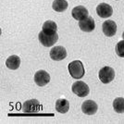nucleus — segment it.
I'll use <instances>...</instances> for the list:
<instances>
[{
	"label": "nucleus",
	"instance_id": "obj_1",
	"mask_svg": "<svg viewBox=\"0 0 124 124\" xmlns=\"http://www.w3.org/2000/svg\"><path fill=\"white\" fill-rule=\"evenodd\" d=\"M68 70H69L70 76L73 79L79 80L84 76V68H83L82 61H80V60H74V61L70 62L68 66Z\"/></svg>",
	"mask_w": 124,
	"mask_h": 124
},
{
	"label": "nucleus",
	"instance_id": "obj_2",
	"mask_svg": "<svg viewBox=\"0 0 124 124\" xmlns=\"http://www.w3.org/2000/svg\"><path fill=\"white\" fill-rule=\"evenodd\" d=\"M38 39L44 46L46 47H50L52 46H54L56 43L57 42L58 39V35L57 33H54V34H48L42 31L39 32V35H38Z\"/></svg>",
	"mask_w": 124,
	"mask_h": 124
},
{
	"label": "nucleus",
	"instance_id": "obj_3",
	"mask_svg": "<svg viewBox=\"0 0 124 124\" xmlns=\"http://www.w3.org/2000/svg\"><path fill=\"white\" fill-rule=\"evenodd\" d=\"M98 77L103 83L105 84L109 83L110 82H112L115 78V70L112 68L108 67V66L103 67L99 70Z\"/></svg>",
	"mask_w": 124,
	"mask_h": 124
},
{
	"label": "nucleus",
	"instance_id": "obj_4",
	"mask_svg": "<svg viewBox=\"0 0 124 124\" xmlns=\"http://www.w3.org/2000/svg\"><path fill=\"white\" fill-rule=\"evenodd\" d=\"M71 90L76 95L80 96V97L87 96L89 92H90L89 86L84 82H75L72 84Z\"/></svg>",
	"mask_w": 124,
	"mask_h": 124
},
{
	"label": "nucleus",
	"instance_id": "obj_5",
	"mask_svg": "<svg viewBox=\"0 0 124 124\" xmlns=\"http://www.w3.org/2000/svg\"><path fill=\"white\" fill-rule=\"evenodd\" d=\"M41 105L39 103V101L36 99H31V100H27L22 105V111L24 113L31 114L36 113L40 110Z\"/></svg>",
	"mask_w": 124,
	"mask_h": 124
},
{
	"label": "nucleus",
	"instance_id": "obj_6",
	"mask_svg": "<svg viewBox=\"0 0 124 124\" xmlns=\"http://www.w3.org/2000/svg\"><path fill=\"white\" fill-rule=\"evenodd\" d=\"M67 57V51L63 46H54L50 51V57L53 60L60 61L65 59Z\"/></svg>",
	"mask_w": 124,
	"mask_h": 124
},
{
	"label": "nucleus",
	"instance_id": "obj_7",
	"mask_svg": "<svg viewBox=\"0 0 124 124\" xmlns=\"http://www.w3.org/2000/svg\"><path fill=\"white\" fill-rule=\"evenodd\" d=\"M34 82L38 86H45L50 82V75L46 70H38L34 75Z\"/></svg>",
	"mask_w": 124,
	"mask_h": 124
},
{
	"label": "nucleus",
	"instance_id": "obj_8",
	"mask_svg": "<svg viewBox=\"0 0 124 124\" xmlns=\"http://www.w3.org/2000/svg\"><path fill=\"white\" fill-rule=\"evenodd\" d=\"M96 13L101 18H109L113 14V8L107 3H101L96 7Z\"/></svg>",
	"mask_w": 124,
	"mask_h": 124
},
{
	"label": "nucleus",
	"instance_id": "obj_9",
	"mask_svg": "<svg viewBox=\"0 0 124 124\" xmlns=\"http://www.w3.org/2000/svg\"><path fill=\"white\" fill-rule=\"evenodd\" d=\"M102 29H103V32L105 35L108 37L114 36L117 32V24L114 21L108 20L103 23Z\"/></svg>",
	"mask_w": 124,
	"mask_h": 124
},
{
	"label": "nucleus",
	"instance_id": "obj_10",
	"mask_svg": "<svg viewBox=\"0 0 124 124\" xmlns=\"http://www.w3.org/2000/svg\"><path fill=\"white\" fill-rule=\"evenodd\" d=\"M71 15H72L73 19H75L76 21H81L88 17V10L83 6H78L72 9Z\"/></svg>",
	"mask_w": 124,
	"mask_h": 124
},
{
	"label": "nucleus",
	"instance_id": "obj_11",
	"mask_svg": "<svg viewBox=\"0 0 124 124\" xmlns=\"http://www.w3.org/2000/svg\"><path fill=\"white\" fill-rule=\"evenodd\" d=\"M97 104L93 100H86L82 105V111L86 115H93L97 111Z\"/></svg>",
	"mask_w": 124,
	"mask_h": 124
},
{
	"label": "nucleus",
	"instance_id": "obj_12",
	"mask_svg": "<svg viewBox=\"0 0 124 124\" xmlns=\"http://www.w3.org/2000/svg\"><path fill=\"white\" fill-rule=\"evenodd\" d=\"M79 27L83 31L91 32L92 31L94 30L95 23H94V21H93V19L92 17H87L86 19L79 21Z\"/></svg>",
	"mask_w": 124,
	"mask_h": 124
},
{
	"label": "nucleus",
	"instance_id": "obj_13",
	"mask_svg": "<svg viewBox=\"0 0 124 124\" xmlns=\"http://www.w3.org/2000/svg\"><path fill=\"white\" fill-rule=\"evenodd\" d=\"M20 65H21V58L16 55L8 57L6 60V66L9 70H17L20 67Z\"/></svg>",
	"mask_w": 124,
	"mask_h": 124
},
{
	"label": "nucleus",
	"instance_id": "obj_14",
	"mask_svg": "<svg viewBox=\"0 0 124 124\" xmlns=\"http://www.w3.org/2000/svg\"><path fill=\"white\" fill-rule=\"evenodd\" d=\"M70 109V103L67 99H57L56 102V110L62 114L67 113Z\"/></svg>",
	"mask_w": 124,
	"mask_h": 124
},
{
	"label": "nucleus",
	"instance_id": "obj_15",
	"mask_svg": "<svg viewBox=\"0 0 124 124\" xmlns=\"http://www.w3.org/2000/svg\"><path fill=\"white\" fill-rule=\"evenodd\" d=\"M57 26L53 21H46L43 25V31L48 34H54L57 32Z\"/></svg>",
	"mask_w": 124,
	"mask_h": 124
},
{
	"label": "nucleus",
	"instance_id": "obj_16",
	"mask_svg": "<svg viewBox=\"0 0 124 124\" xmlns=\"http://www.w3.org/2000/svg\"><path fill=\"white\" fill-rule=\"evenodd\" d=\"M52 8L57 12H63L68 8V2L66 0H54Z\"/></svg>",
	"mask_w": 124,
	"mask_h": 124
},
{
	"label": "nucleus",
	"instance_id": "obj_17",
	"mask_svg": "<svg viewBox=\"0 0 124 124\" xmlns=\"http://www.w3.org/2000/svg\"><path fill=\"white\" fill-rule=\"evenodd\" d=\"M113 108L117 113H124V98L117 97L113 101Z\"/></svg>",
	"mask_w": 124,
	"mask_h": 124
},
{
	"label": "nucleus",
	"instance_id": "obj_18",
	"mask_svg": "<svg viewBox=\"0 0 124 124\" xmlns=\"http://www.w3.org/2000/svg\"><path fill=\"white\" fill-rule=\"evenodd\" d=\"M116 53L120 57H124V40L119 41L116 46Z\"/></svg>",
	"mask_w": 124,
	"mask_h": 124
},
{
	"label": "nucleus",
	"instance_id": "obj_19",
	"mask_svg": "<svg viewBox=\"0 0 124 124\" xmlns=\"http://www.w3.org/2000/svg\"><path fill=\"white\" fill-rule=\"evenodd\" d=\"M122 37H123V40H124V32L122 33Z\"/></svg>",
	"mask_w": 124,
	"mask_h": 124
}]
</instances>
